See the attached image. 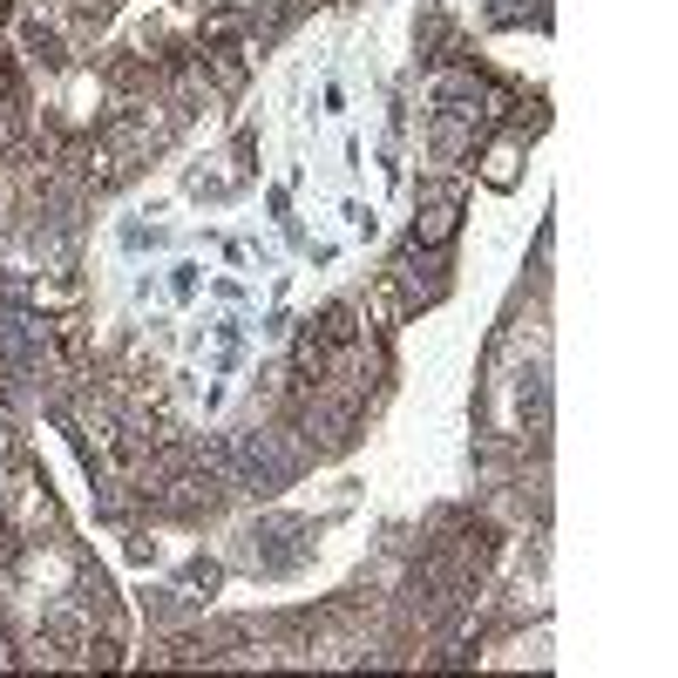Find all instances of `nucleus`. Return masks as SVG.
I'll use <instances>...</instances> for the list:
<instances>
[{"mask_svg": "<svg viewBox=\"0 0 678 678\" xmlns=\"http://www.w3.org/2000/svg\"><path fill=\"white\" fill-rule=\"evenodd\" d=\"M455 231H462V211L442 197V204H427V211L414 218V252H448V245H455Z\"/></svg>", "mask_w": 678, "mask_h": 678, "instance_id": "f257e3e1", "label": "nucleus"}, {"mask_svg": "<svg viewBox=\"0 0 678 678\" xmlns=\"http://www.w3.org/2000/svg\"><path fill=\"white\" fill-rule=\"evenodd\" d=\"M482 177H489L496 190H509V184H515V143H496V149L482 156Z\"/></svg>", "mask_w": 678, "mask_h": 678, "instance_id": "f03ea898", "label": "nucleus"}, {"mask_svg": "<svg viewBox=\"0 0 678 678\" xmlns=\"http://www.w3.org/2000/svg\"><path fill=\"white\" fill-rule=\"evenodd\" d=\"M434 149H442V156H462V149H468V130H462V123H442V136H434Z\"/></svg>", "mask_w": 678, "mask_h": 678, "instance_id": "7ed1b4c3", "label": "nucleus"}, {"mask_svg": "<svg viewBox=\"0 0 678 678\" xmlns=\"http://www.w3.org/2000/svg\"><path fill=\"white\" fill-rule=\"evenodd\" d=\"M496 14H509V21H515V14H523V0H502V8H496Z\"/></svg>", "mask_w": 678, "mask_h": 678, "instance_id": "20e7f679", "label": "nucleus"}]
</instances>
